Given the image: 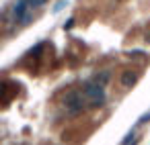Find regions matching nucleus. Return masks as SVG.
Instances as JSON below:
<instances>
[{
  "instance_id": "obj_1",
  "label": "nucleus",
  "mask_w": 150,
  "mask_h": 145,
  "mask_svg": "<svg viewBox=\"0 0 150 145\" xmlns=\"http://www.w3.org/2000/svg\"><path fill=\"white\" fill-rule=\"evenodd\" d=\"M84 94H86V98L91 100V102H88L91 108H97V106H103V104H105V90H103V84L86 82V84H84Z\"/></svg>"
},
{
  "instance_id": "obj_2",
  "label": "nucleus",
  "mask_w": 150,
  "mask_h": 145,
  "mask_svg": "<svg viewBox=\"0 0 150 145\" xmlns=\"http://www.w3.org/2000/svg\"><path fill=\"white\" fill-rule=\"evenodd\" d=\"M31 2L29 0H17L13 6V17L19 25H29L31 23Z\"/></svg>"
},
{
  "instance_id": "obj_3",
  "label": "nucleus",
  "mask_w": 150,
  "mask_h": 145,
  "mask_svg": "<svg viewBox=\"0 0 150 145\" xmlns=\"http://www.w3.org/2000/svg\"><path fill=\"white\" fill-rule=\"evenodd\" d=\"M66 106H68V110L76 112V110H80V108H82V98H80V96H76V94H72V96L66 100Z\"/></svg>"
},
{
  "instance_id": "obj_4",
  "label": "nucleus",
  "mask_w": 150,
  "mask_h": 145,
  "mask_svg": "<svg viewBox=\"0 0 150 145\" xmlns=\"http://www.w3.org/2000/svg\"><path fill=\"white\" fill-rule=\"evenodd\" d=\"M136 82H138V74H134V72H125V74L121 76V84H123L125 88H132Z\"/></svg>"
},
{
  "instance_id": "obj_5",
  "label": "nucleus",
  "mask_w": 150,
  "mask_h": 145,
  "mask_svg": "<svg viewBox=\"0 0 150 145\" xmlns=\"http://www.w3.org/2000/svg\"><path fill=\"white\" fill-rule=\"evenodd\" d=\"M134 141H136V131H129V133L121 139V145H132Z\"/></svg>"
},
{
  "instance_id": "obj_6",
  "label": "nucleus",
  "mask_w": 150,
  "mask_h": 145,
  "mask_svg": "<svg viewBox=\"0 0 150 145\" xmlns=\"http://www.w3.org/2000/svg\"><path fill=\"white\" fill-rule=\"evenodd\" d=\"M148 121H150V110H148V112H144V114L138 119V125H144V123H148Z\"/></svg>"
},
{
  "instance_id": "obj_7",
  "label": "nucleus",
  "mask_w": 150,
  "mask_h": 145,
  "mask_svg": "<svg viewBox=\"0 0 150 145\" xmlns=\"http://www.w3.org/2000/svg\"><path fill=\"white\" fill-rule=\"evenodd\" d=\"M127 55H129V57H142V59L146 57V53H144V51H127Z\"/></svg>"
},
{
  "instance_id": "obj_8",
  "label": "nucleus",
  "mask_w": 150,
  "mask_h": 145,
  "mask_svg": "<svg viewBox=\"0 0 150 145\" xmlns=\"http://www.w3.org/2000/svg\"><path fill=\"white\" fill-rule=\"evenodd\" d=\"M68 6V2H66V0H62V2H58L56 6H54V13H58V10H62V8H66Z\"/></svg>"
},
{
  "instance_id": "obj_9",
  "label": "nucleus",
  "mask_w": 150,
  "mask_h": 145,
  "mask_svg": "<svg viewBox=\"0 0 150 145\" xmlns=\"http://www.w3.org/2000/svg\"><path fill=\"white\" fill-rule=\"evenodd\" d=\"M72 25H74V21H72V19H70V21H68V23H66V25H64V29H72Z\"/></svg>"
},
{
  "instance_id": "obj_10",
  "label": "nucleus",
  "mask_w": 150,
  "mask_h": 145,
  "mask_svg": "<svg viewBox=\"0 0 150 145\" xmlns=\"http://www.w3.org/2000/svg\"><path fill=\"white\" fill-rule=\"evenodd\" d=\"M146 41H148V43H150V33H148V35H146Z\"/></svg>"
},
{
  "instance_id": "obj_11",
  "label": "nucleus",
  "mask_w": 150,
  "mask_h": 145,
  "mask_svg": "<svg viewBox=\"0 0 150 145\" xmlns=\"http://www.w3.org/2000/svg\"><path fill=\"white\" fill-rule=\"evenodd\" d=\"M43 2H47V0H43Z\"/></svg>"
}]
</instances>
